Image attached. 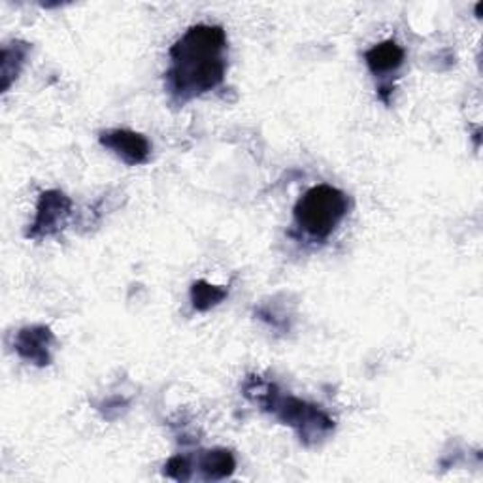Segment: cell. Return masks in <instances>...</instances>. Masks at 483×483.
<instances>
[{
  "label": "cell",
  "instance_id": "5b68a950",
  "mask_svg": "<svg viewBox=\"0 0 483 483\" xmlns=\"http://www.w3.org/2000/svg\"><path fill=\"white\" fill-rule=\"evenodd\" d=\"M405 50H402L395 40H387V42H381L378 46H374L372 50H369L365 53L367 65L372 70V74H389L395 72L396 68L402 67L405 63Z\"/></svg>",
  "mask_w": 483,
  "mask_h": 483
},
{
  "label": "cell",
  "instance_id": "6da1fadb",
  "mask_svg": "<svg viewBox=\"0 0 483 483\" xmlns=\"http://www.w3.org/2000/svg\"><path fill=\"white\" fill-rule=\"evenodd\" d=\"M227 36L221 27H191L170 50L167 72L170 91L181 100L203 95L223 82L227 68Z\"/></svg>",
  "mask_w": 483,
  "mask_h": 483
},
{
  "label": "cell",
  "instance_id": "3957f363",
  "mask_svg": "<svg viewBox=\"0 0 483 483\" xmlns=\"http://www.w3.org/2000/svg\"><path fill=\"white\" fill-rule=\"evenodd\" d=\"M100 144L112 150L127 165L146 163L151 151L148 138L132 131H108L100 136Z\"/></svg>",
  "mask_w": 483,
  "mask_h": 483
},
{
  "label": "cell",
  "instance_id": "ba28073f",
  "mask_svg": "<svg viewBox=\"0 0 483 483\" xmlns=\"http://www.w3.org/2000/svg\"><path fill=\"white\" fill-rule=\"evenodd\" d=\"M191 296H193V305L196 310H208L219 305V302L227 296V291L208 286L206 281H198V284L193 286Z\"/></svg>",
  "mask_w": 483,
  "mask_h": 483
},
{
  "label": "cell",
  "instance_id": "9c48e42d",
  "mask_svg": "<svg viewBox=\"0 0 483 483\" xmlns=\"http://www.w3.org/2000/svg\"><path fill=\"white\" fill-rule=\"evenodd\" d=\"M187 469H189V462L187 459L184 457H174L169 460V465H167V474L176 478V479H187L189 474H187Z\"/></svg>",
  "mask_w": 483,
  "mask_h": 483
},
{
  "label": "cell",
  "instance_id": "8992f818",
  "mask_svg": "<svg viewBox=\"0 0 483 483\" xmlns=\"http://www.w3.org/2000/svg\"><path fill=\"white\" fill-rule=\"evenodd\" d=\"M51 334L44 327H32L19 333L15 348L25 359L34 360L36 365H48V346H50Z\"/></svg>",
  "mask_w": 483,
  "mask_h": 483
},
{
  "label": "cell",
  "instance_id": "52a82bcc",
  "mask_svg": "<svg viewBox=\"0 0 483 483\" xmlns=\"http://www.w3.org/2000/svg\"><path fill=\"white\" fill-rule=\"evenodd\" d=\"M200 467L206 472V478H227L232 474L236 462L234 457L231 455V451L227 450H215V451H208L203 460H200Z\"/></svg>",
  "mask_w": 483,
  "mask_h": 483
},
{
  "label": "cell",
  "instance_id": "277c9868",
  "mask_svg": "<svg viewBox=\"0 0 483 483\" xmlns=\"http://www.w3.org/2000/svg\"><path fill=\"white\" fill-rule=\"evenodd\" d=\"M70 212V200L57 191H50L46 195H42L38 205V215L34 225L29 232V236H42V234H51L55 229H59L57 225H63L65 217Z\"/></svg>",
  "mask_w": 483,
  "mask_h": 483
},
{
  "label": "cell",
  "instance_id": "7a4b0ae2",
  "mask_svg": "<svg viewBox=\"0 0 483 483\" xmlns=\"http://www.w3.org/2000/svg\"><path fill=\"white\" fill-rule=\"evenodd\" d=\"M348 214V196L333 186H317L298 198L296 225L312 238L324 240L334 232Z\"/></svg>",
  "mask_w": 483,
  "mask_h": 483
}]
</instances>
